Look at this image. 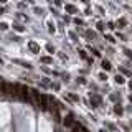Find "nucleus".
Segmentation results:
<instances>
[{
	"label": "nucleus",
	"mask_w": 132,
	"mask_h": 132,
	"mask_svg": "<svg viewBox=\"0 0 132 132\" xmlns=\"http://www.w3.org/2000/svg\"><path fill=\"white\" fill-rule=\"evenodd\" d=\"M18 91L20 93H22V97H23V99H28V88H25V86H18Z\"/></svg>",
	"instance_id": "f257e3e1"
},
{
	"label": "nucleus",
	"mask_w": 132,
	"mask_h": 132,
	"mask_svg": "<svg viewBox=\"0 0 132 132\" xmlns=\"http://www.w3.org/2000/svg\"><path fill=\"white\" fill-rule=\"evenodd\" d=\"M28 46H30V50H31L33 53H40V46H38L37 43H33V41H30V43H28Z\"/></svg>",
	"instance_id": "f03ea898"
},
{
	"label": "nucleus",
	"mask_w": 132,
	"mask_h": 132,
	"mask_svg": "<svg viewBox=\"0 0 132 132\" xmlns=\"http://www.w3.org/2000/svg\"><path fill=\"white\" fill-rule=\"evenodd\" d=\"M103 69H106V71H109V69H111V63L104 59V61H103Z\"/></svg>",
	"instance_id": "7ed1b4c3"
},
{
	"label": "nucleus",
	"mask_w": 132,
	"mask_h": 132,
	"mask_svg": "<svg viewBox=\"0 0 132 132\" xmlns=\"http://www.w3.org/2000/svg\"><path fill=\"white\" fill-rule=\"evenodd\" d=\"M65 125H73V117L71 116H68L65 119Z\"/></svg>",
	"instance_id": "20e7f679"
},
{
	"label": "nucleus",
	"mask_w": 132,
	"mask_h": 132,
	"mask_svg": "<svg viewBox=\"0 0 132 132\" xmlns=\"http://www.w3.org/2000/svg\"><path fill=\"white\" fill-rule=\"evenodd\" d=\"M116 81H117L119 84H122V83H124V78H122V76H119V74H117V76H116Z\"/></svg>",
	"instance_id": "39448f33"
},
{
	"label": "nucleus",
	"mask_w": 132,
	"mask_h": 132,
	"mask_svg": "<svg viewBox=\"0 0 132 132\" xmlns=\"http://www.w3.org/2000/svg\"><path fill=\"white\" fill-rule=\"evenodd\" d=\"M7 28H8L7 23H0V30H7Z\"/></svg>",
	"instance_id": "423d86ee"
},
{
	"label": "nucleus",
	"mask_w": 132,
	"mask_h": 132,
	"mask_svg": "<svg viewBox=\"0 0 132 132\" xmlns=\"http://www.w3.org/2000/svg\"><path fill=\"white\" fill-rule=\"evenodd\" d=\"M43 63H51V58H41Z\"/></svg>",
	"instance_id": "0eeeda50"
},
{
	"label": "nucleus",
	"mask_w": 132,
	"mask_h": 132,
	"mask_svg": "<svg viewBox=\"0 0 132 132\" xmlns=\"http://www.w3.org/2000/svg\"><path fill=\"white\" fill-rule=\"evenodd\" d=\"M66 8L69 10V12H76V8H74V7H73V5H68V7H66Z\"/></svg>",
	"instance_id": "6e6552de"
},
{
	"label": "nucleus",
	"mask_w": 132,
	"mask_h": 132,
	"mask_svg": "<svg viewBox=\"0 0 132 132\" xmlns=\"http://www.w3.org/2000/svg\"><path fill=\"white\" fill-rule=\"evenodd\" d=\"M116 112L121 114V112H122V107H119V106H117V107H116Z\"/></svg>",
	"instance_id": "1a4fd4ad"
},
{
	"label": "nucleus",
	"mask_w": 132,
	"mask_h": 132,
	"mask_svg": "<svg viewBox=\"0 0 132 132\" xmlns=\"http://www.w3.org/2000/svg\"><path fill=\"white\" fill-rule=\"evenodd\" d=\"M0 2H7V0H0Z\"/></svg>",
	"instance_id": "9d476101"
}]
</instances>
